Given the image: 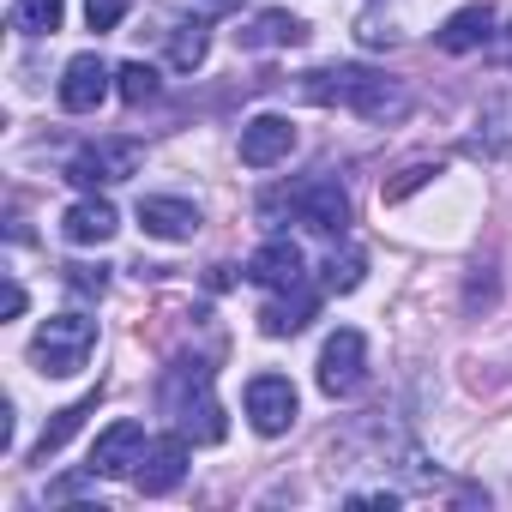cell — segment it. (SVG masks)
<instances>
[{
  "instance_id": "cell-1",
  "label": "cell",
  "mask_w": 512,
  "mask_h": 512,
  "mask_svg": "<svg viewBox=\"0 0 512 512\" xmlns=\"http://www.w3.org/2000/svg\"><path fill=\"white\" fill-rule=\"evenodd\" d=\"M308 103H338V109H356L362 121L386 127V121H404L410 115V91L374 67H320V73H302L296 85Z\"/></svg>"
},
{
  "instance_id": "cell-2",
  "label": "cell",
  "mask_w": 512,
  "mask_h": 512,
  "mask_svg": "<svg viewBox=\"0 0 512 512\" xmlns=\"http://www.w3.org/2000/svg\"><path fill=\"white\" fill-rule=\"evenodd\" d=\"M157 404H163V416H169L187 440H199V446H217V440L229 434L223 404H217V392H211V362H199V356H181L175 368H163Z\"/></svg>"
},
{
  "instance_id": "cell-3",
  "label": "cell",
  "mask_w": 512,
  "mask_h": 512,
  "mask_svg": "<svg viewBox=\"0 0 512 512\" xmlns=\"http://www.w3.org/2000/svg\"><path fill=\"white\" fill-rule=\"evenodd\" d=\"M91 350H97V320H85V314H55V320H43V332L31 338V362H37L49 380L79 374V368L91 362Z\"/></svg>"
},
{
  "instance_id": "cell-4",
  "label": "cell",
  "mask_w": 512,
  "mask_h": 512,
  "mask_svg": "<svg viewBox=\"0 0 512 512\" xmlns=\"http://www.w3.org/2000/svg\"><path fill=\"white\" fill-rule=\"evenodd\" d=\"M296 211V223H308L314 235H344L350 229V193L332 181V175H320V181H302L296 193H272L266 199V217L272 211Z\"/></svg>"
},
{
  "instance_id": "cell-5",
  "label": "cell",
  "mask_w": 512,
  "mask_h": 512,
  "mask_svg": "<svg viewBox=\"0 0 512 512\" xmlns=\"http://www.w3.org/2000/svg\"><path fill=\"white\" fill-rule=\"evenodd\" d=\"M139 163H145V145L139 139H97V145H85L67 163V181L73 187H115V181L139 175Z\"/></svg>"
},
{
  "instance_id": "cell-6",
  "label": "cell",
  "mask_w": 512,
  "mask_h": 512,
  "mask_svg": "<svg viewBox=\"0 0 512 512\" xmlns=\"http://www.w3.org/2000/svg\"><path fill=\"white\" fill-rule=\"evenodd\" d=\"M241 404H247V422L260 428L266 440L290 434V422H296V386H290L284 374H253Z\"/></svg>"
},
{
  "instance_id": "cell-7",
  "label": "cell",
  "mask_w": 512,
  "mask_h": 512,
  "mask_svg": "<svg viewBox=\"0 0 512 512\" xmlns=\"http://www.w3.org/2000/svg\"><path fill=\"white\" fill-rule=\"evenodd\" d=\"M362 374H368V344H362V332H332L326 338V350H320V392L326 398H350L356 386H362Z\"/></svg>"
},
{
  "instance_id": "cell-8",
  "label": "cell",
  "mask_w": 512,
  "mask_h": 512,
  "mask_svg": "<svg viewBox=\"0 0 512 512\" xmlns=\"http://www.w3.org/2000/svg\"><path fill=\"white\" fill-rule=\"evenodd\" d=\"M145 422H133V416H121V422H109L103 434H97V446H91V476H133L139 470V458H145Z\"/></svg>"
},
{
  "instance_id": "cell-9",
  "label": "cell",
  "mask_w": 512,
  "mask_h": 512,
  "mask_svg": "<svg viewBox=\"0 0 512 512\" xmlns=\"http://www.w3.org/2000/svg\"><path fill=\"white\" fill-rule=\"evenodd\" d=\"M181 476H187V434L175 428V434H163V440H151V446H145V458H139L133 482H139V494H175V488H181Z\"/></svg>"
},
{
  "instance_id": "cell-10",
  "label": "cell",
  "mask_w": 512,
  "mask_h": 512,
  "mask_svg": "<svg viewBox=\"0 0 512 512\" xmlns=\"http://www.w3.org/2000/svg\"><path fill=\"white\" fill-rule=\"evenodd\" d=\"M296 151V121L290 115H253L241 127V163L247 169H272Z\"/></svg>"
},
{
  "instance_id": "cell-11",
  "label": "cell",
  "mask_w": 512,
  "mask_h": 512,
  "mask_svg": "<svg viewBox=\"0 0 512 512\" xmlns=\"http://www.w3.org/2000/svg\"><path fill=\"white\" fill-rule=\"evenodd\" d=\"M247 278L260 284V290H296V284H308V260H302V247H296L290 235H272V241L247 260Z\"/></svg>"
},
{
  "instance_id": "cell-12",
  "label": "cell",
  "mask_w": 512,
  "mask_h": 512,
  "mask_svg": "<svg viewBox=\"0 0 512 512\" xmlns=\"http://www.w3.org/2000/svg\"><path fill=\"white\" fill-rule=\"evenodd\" d=\"M109 85H115V73L103 67V55H73L67 73H61V109L67 115H91L109 97Z\"/></svg>"
},
{
  "instance_id": "cell-13",
  "label": "cell",
  "mask_w": 512,
  "mask_h": 512,
  "mask_svg": "<svg viewBox=\"0 0 512 512\" xmlns=\"http://www.w3.org/2000/svg\"><path fill=\"white\" fill-rule=\"evenodd\" d=\"M139 229L157 235V241H193L199 235V205L193 199L151 193V199H139Z\"/></svg>"
},
{
  "instance_id": "cell-14",
  "label": "cell",
  "mask_w": 512,
  "mask_h": 512,
  "mask_svg": "<svg viewBox=\"0 0 512 512\" xmlns=\"http://www.w3.org/2000/svg\"><path fill=\"white\" fill-rule=\"evenodd\" d=\"M314 308H320V296H314L308 284L278 290V302H266V308H260V332H266V338H296V332H308Z\"/></svg>"
},
{
  "instance_id": "cell-15",
  "label": "cell",
  "mask_w": 512,
  "mask_h": 512,
  "mask_svg": "<svg viewBox=\"0 0 512 512\" xmlns=\"http://www.w3.org/2000/svg\"><path fill=\"white\" fill-rule=\"evenodd\" d=\"M235 43L241 49H302L308 43V25L296 13H260V19H247L235 31Z\"/></svg>"
},
{
  "instance_id": "cell-16",
  "label": "cell",
  "mask_w": 512,
  "mask_h": 512,
  "mask_svg": "<svg viewBox=\"0 0 512 512\" xmlns=\"http://www.w3.org/2000/svg\"><path fill=\"white\" fill-rule=\"evenodd\" d=\"M61 229H67V241H73V247H103V241L121 229V217H115V205H109V199H79V205L61 217Z\"/></svg>"
},
{
  "instance_id": "cell-17",
  "label": "cell",
  "mask_w": 512,
  "mask_h": 512,
  "mask_svg": "<svg viewBox=\"0 0 512 512\" xmlns=\"http://www.w3.org/2000/svg\"><path fill=\"white\" fill-rule=\"evenodd\" d=\"M494 43V13L488 7H464L440 25V49L446 55H470V49H488Z\"/></svg>"
},
{
  "instance_id": "cell-18",
  "label": "cell",
  "mask_w": 512,
  "mask_h": 512,
  "mask_svg": "<svg viewBox=\"0 0 512 512\" xmlns=\"http://www.w3.org/2000/svg\"><path fill=\"white\" fill-rule=\"evenodd\" d=\"M476 151L512 157V91H500V97L482 103V115H476Z\"/></svg>"
},
{
  "instance_id": "cell-19",
  "label": "cell",
  "mask_w": 512,
  "mask_h": 512,
  "mask_svg": "<svg viewBox=\"0 0 512 512\" xmlns=\"http://www.w3.org/2000/svg\"><path fill=\"white\" fill-rule=\"evenodd\" d=\"M91 410H97V392H91V398H79V404H67V410H55V422L37 434V452H31V458H37V464H49V458H55V452L79 434V422H85Z\"/></svg>"
},
{
  "instance_id": "cell-20",
  "label": "cell",
  "mask_w": 512,
  "mask_h": 512,
  "mask_svg": "<svg viewBox=\"0 0 512 512\" xmlns=\"http://www.w3.org/2000/svg\"><path fill=\"white\" fill-rule=\"evenodd\" d=\"M205 49H211V37H205V19H181V25L169 31V67H175V73H193V67H205Z\"/></svg>"
},
{
  "instance_id": "cell-21",
  "label": "cell",
  "mask_w": 512,
  "mask_h": 512,
  "mask_svg": "<svg viewBox=\"0 0 512 512\" xmlns=\"http://www.w3.org/2000/svg\"><path fill=\"white\" fill-rule=\"evenodd\" d=\"M61 19H67V0H19L13 7V31L25 37H55Z\"/></svg>"
},
{
  "instance_id": "cell-22",
  "label": "cell",
  "mask_w": 512,
  "mask_h": 512,
  "mask_svg": "<svg viewBox=\"0 0 512 512\" xmlns=\"http://www.w3.org/2000/svg\"><path fill=\"white\" fill-rule=\"evenodd\" d=\"M115 91H121V103H133V109H145V103H157V67H145V61H127L121 73H115Z\"/></svg>"
},
{
  "instance_id": "cell-23",
  "label": "cell",
  "mask_w": 512,
  "mask_h": 512,
  "mask_svg": "<svg viewBox=\"0 0 512 512\" xmlns=\"http://www.w3.org/2000/svg\"><path fill=\"white\" fill-rule=\"evenodd\" d=\"M362 272H368V260H362L356 247H344V253H332V260H326V290L332 296H350L362 284Z\"/></svg>"
},
{
  "instance_id": "cell-24",
  "label": "cell",
  "mask_w": 512,
  "mask_h": 512,
  "mask_svg": "<svg viewBox=\"0 0 512 512\" xmlns=\"http://www.w3.org/2000/svg\"><path fill=\"white\" fill-rule=\"evenodd\" d=\"M434 175H440V163H404V169L386 181V205H404V199H410L416 187H428Z\"/></svg>"
},
{
  "instance_id": "cell-25",
  "label": "cell",
  "mask_w": 512,
  "mask_h": 512,
  "mask_svg": "<svg viewBox=\"0 0 512 512\" xmlns=\"http://www.w3.org/2000/svg\"><path fill=\"white\" fill-rule=\"evenodd\" d=\"M127 7L133 0H85V19H91V31H115L127 19Z\"/></svg>"
},
{
  "instance_id": "cell-26",
  "label": "cell",
  "mask_w": 512,
  "mask_h": 512,
  "mask_svg": "<svg viewBox=\"0 0 512 512\" xmlns=\"http://www.w3.org/2000/svg\"><path fill=\"white\" fill-rule=\"evenodd\" d=\"M67 290H79V296H103V290H109V272H103V266H67Z\"/></svg>"
},
{
  "instance_id": "cell-27",
  "label": "cell",
  "mask_w": 512,
  "mask_h": 512,
  "mask_svg": "<svg viewBox=\"0 0 512 512\" xmlns=\"http://www.w3.org/2000/svg\"><path fill=\"white\" fill-rule=\"evenodd\" d=\"M25 314V284H7V320H19Z\"/></svg>"
},
{
  "instance_id": "cell-28",
  "label": "cell",
  "mask_w": 512,
  "mask_h": 512,
  "mask_svg": "<svg viewBox=\"0 0 512 512\" xmlns=\"http://www.w3.org/2000/svg\"><path fill=\"white\" fill-rule=\"evenodd\" d=\"M193 7H199V13H229L235 0H193Z\"/></svg>"
},
{
  "instance_id": "cell-29",
  "label": "cell",
  "mask_w": 512,
  "mask_h": 512,
  "mask_svg": "<svg viewBox=\"0 0 512 512\" xmlns=\"http://www.w3.org/2000/svg\"><path fill=\"white\" fill-rule=\"evenodd\" d=\"M500 55H506V61H512V31H506V43H500Z\"/></svg>"
}]
</instances>
